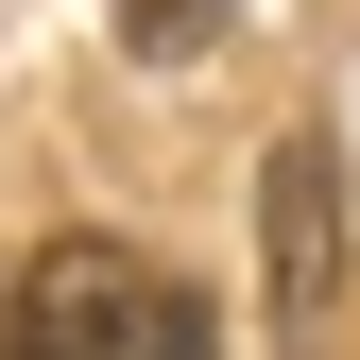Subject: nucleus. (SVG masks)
Masks as SVG:
<instances>
[{
    "instance_id": "nucleus-1",
    "label": "nucleus",
    "mask_w": 360,
    "mask_h": 360,
    "mask_svg": "<svg viewBox=\"0 0 360 360\" xmlns=\"http://www.w3.org/2000/svg\"><path fill=\"white\" fill-rule=\"evenodd\" d=\"M0 360H223V326H206V292L155 275V257L52 240L18 275V309H0Z\"/></svg>"
},
{
    "instance_id": "nucleus-2",
    "label": "nucleus",
    "mask_w": 360,
    "mask_h": 360,
    "mask_svg": "<svg viewBox=\"0 0 360 360\" xmlns=\"http://www.w3.org/2000/svg\"><path fill=\"white\" fill-rule=\"evenodd\" d=\"M257 257H275V326L309 343L326 292H343V155L309 138V120L275 138V172H257Z\"/></svg>"
},
{
    "instance_id": "nucleus-3",
    "label": "nucleus",
    "mask_w": 360,
    "mask_h": 360,
    "mask_svg": "<svg viewBox=\"0 0 360 360\" xmlns=\"http://www.w3.org/2000/svg\"><path fill=\"white\" fill-rule=\"evenodd\" d=\"M223 18H240V0H120V52H138V69H189Z\"/></svg>"
}]
</instances>
